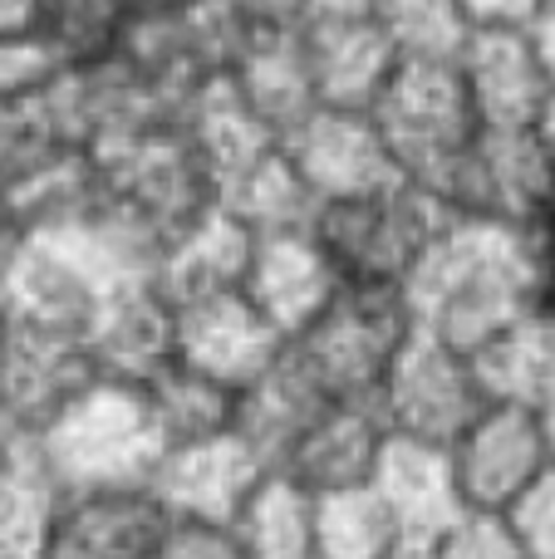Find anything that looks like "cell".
Masks as SVG:
<instances>
[{
    "label": "cell",
    "mask_w": 555,
    "mask_h": 559,
    "mask_svg": "<svg viewBox=\"0 0 555 559\" xmlns=\"http://www.w3.org/2000/svg\"><path fill=\"white\" fill-rule=\"evenodd\" d=\"M458 69L482 128H536L555 94L531 25H477L462 45Z\"/></svg>",
    "instance_id": "13"
},
{
    "label": "cell",
    "mask_w": 555,
    "mask_h": 559,
    "mask_svg": "<svg viewBox=\"0 0 555 559\" xmlns=\"http://www.w3.org/2000/svg\"><path fill=\"white\" fill-rule=\"evenodd\" d=\"M153 559H246L241 545L232 540L226 525H197V521H173L163 550Z\"/></svg>",
    "instance_id": "37"
},
{
    "label": "cell",
    "mask_w": 555,
    "mask_h": 559,
    "mask_svg": "<svg viewBox=\"0 0 555 559\" xmlns=\"http://www.w3.org/2000/svg\"><path fill=\"white\" fill-rule=\"evenodd\" d=\"M285 153L310 182L315 202H340V197H364L379 187L409 182L383 143L379 123L354 108H315L291 138Z\"/></svg>",
    "instance_id": "14"
},
{
    "label": "cell",
    "mask_w": 555,
    "mask_h": 559,
    "mask_svg": "<svg viewBox=\"0 0 555 559\" xmlns=\"http://www.w3.org/2000/svg\"><path fill=\"white\" fill-rule=\"evenodd\" d=\"M300 45L320 108H354V114H369L403 59L393 39L374 25V15H315L300 25Z\"/></svg>",
    "instance_id": "18"
},
{
    "label": "cell",
    "mask_w": 555,
    "mask_h": 559,
    "mask_svg": "<svg viewBox=\"0 0 555 559\" xmlns=\"http://www.w3.org/2000/svg\"><path fill=\"white\" fill-rule=\"evenodd\" d=\"M413 324L418 319L403 289L344 285L330 309L291 338V348L334 403H374Z\"/></svg>",
    "instance_id": "5"
},
{
    "label": "cell",
    "mask_w": 555,
    "mask_h": 559,
    "mask_svg": "<svg viewBox=\"0 0 555 559\" xmlns=\"http://www.w3.org/2000/svg\"><path fill=\"white\" fill-rule=\"evenodd\" d=\"M536 417H541V432H546V452H551V466H555V397L546 407H536Z\"/></svg>",
    "instance_id": "44"
},
{
    "label": "cell",
    "mask_w": 555,
    "mask_h": 559,
    "mask_svg": "<svg viewBox=\"0 0 555 559\" xmlns=\"http://www.w3.org/2000/svg\"><path fill=\"white\" fill-rule=\"evenodd\" d=\"M55 147L64 143L49 133L39 98H0V197H10V187Z\"/></svg>",
    "instance_id": "34"
},
{
    "label": "cell",
    "mask_w": 555,
    "mask_h": 559,
    "mask_svg": "<svg viewBox=\"0 0 555 559\" xmlns=\"http://www.w3.org/2000/svg\"><path fill=\"white\" fill-rule=\"evenodd\" d=\"M433 559H527V555H521L517 535L507 531L501 515L468 511L438 545H433Z\"/></svg>",
    "instance_id": "36"
},
{
    "label": "cell",
    "mask_w": 555,
    "mask_h": 559,
    "mask_svg": "<svg viewBox=\"0 0 555 559\" xmlns=\"http://www.w3.org/2000/svg\"><path fill=\"white\" fill-rule=\"evenodd\" d=\"M251 29H291L305 25V0H226Z\"/></svg>",
    "instance_id": "39"
},
{
    "label": "cell",
    "mask_w": 555,
    "mask_h": 559,
    "mask_svg": "<svg viewBox=\"0 0 555 559\" xmlns=\"http://www.w3.org/2000/svg\"><path fill=\"white\" fill-rule=\"evenodd\" d=\"M369 118L379 123L399 173L428 187L438 202L482 133V118L472 108L458 59H399L383 94L374 98Z\"/></svg>",
    "instance_id": "3"
},
{
    "label": "cell",
    "mask_w": 555,
    "mask_h": 559,
    "mask_svg": "<svg viewBox=\"0 0 555 559\" xmlns=\"http://www.w3.org/2000/svg\"><path fill=\"white\" fill-rule=\"evenodd\" d=\"M167 531L173 515L147 486L69 491L49 559H153Z\"/></svg>",
    "instance_id": "17"
},
{
    "label": "cell",
    "mask_w": 555,
    "mask_h": 559,
    "mask_svg": "<svg viewBox=\"0 0 555 559\" xmlns=\"http://www.w3.org/2000/svg\"><path fill=\"white\" fill-rule=\"evenodd\" d=\"M531 35H536L541 59H546V69H551V79H555V0H551L546 10H541V20L531 25Z\"/></svg>",
    "instance_id": "42"
},
{
    "label": "cell",
    "mask_w": 555,
    "mask_h": 559,
    "mask_svg": "<svg viewBox=\"0 0 555 559\" xmlns=\"http://www.w3.org/2000/svg\"><path fill=\"white\" fill-rule=\"evenodd\" d=\"M177 309V358L226 388H251L275 358L291 348V338L265 319V309L246 295V285L216 289V295L187 299Z\"/></svg>",
    "instance_id": "10"
},
{
    "label": "cell",
    "mask_w": 555,
    "mask_h": 559,
    "mask_svg": "<svg viewBox=\"0 0 555 559\" xmlns=\"http://www.w3.org/2000/svg\"><path fill=\"white\" fill-rule=\"evenodd\" d=\"M374 486L389 501V511L399 515L403 540L423 545V550H433L468 515L458 472H452V452L442 442L389 432L379 466H374Z\"/></svg>",
    "instance_id": "16"
},
{
    "label": "cell",
    "mask_w": 555,
    "mask_h": 559,
    "mask_svg": "<svg viewBox=\"0 0 555 559\" xmlns=\"http://www.w3.org/2000/svg\"><path fill=\"white\" fill-rule=\"evenodd\" d=\"M177 123L192 138L197 153L206 157V167H212V177H216V192H222L226 177H236L246 163H256L261 153H271V147L281 143V138L261 123V114L246 104V94L236 88L232 74L202 79V84L187 94Z\"/></svg>",
    "instance_id": "25"
},
{
    "label": "cell",
    "mask_w": 555,
    "mask_h": 559,
    "mask_svg": "<svg viewBox=\"0 0 555 559\" xmlns=\"http://www.w3.org/2000/svg\"><path fill=\"white\" fill-rule=\"evenodd\" d=\"M147 393H153V407L163 417L167 442H192V437H216L236 427V397L241 393L216 383L202 368L182 364V358H173L163 373L147 378Z\"/></svg>",
    "instance_id": "30"
},
{
    "label": "cell",
    "mask_w": 555,
    "mask_h": 559,
    "mask_svg": "<svg viewBox=\"0 0 555 559\" xmlns=\"http://www.w3.org/2000/svg\"><path fill=\"white\" fill-rule=\"evenodd\" d=\"M477 378L492 403L546 407L555 397V309H531L482 348H472Z\"/></svg>",
    "instance_id": "26"
},
{
    "label": "cell",
    "mask_w": 555,
    "mask_h": 559,
    "mask_svg": "<svg viewBox=\"0 0 555 559\" xmlns=\"http://www.w3.org/2000/svg\"><path fill=\"white\" fill-rule=\"evenodd\" d=\"M20 241H25V222L15 216V206L0 197V271L10 265V255L20 251Z\"/></svg>",
    "instance_id": "41"
},
{
    "label": "cell",
    "mask_w": 555,
    "mask_h": 559,
    "mask_svg": "<svg viewBox=\"0 0 555 559\" xmlns=\"http://www.w3.org/2000/svg\"><path fill=\"white\" fill-rule=\"evenodd\" d=\"M383 437H389V427H383V417L374 403H330L320 417H315L310 432L295 442V452L285 456L281 472L300 476L315 496L374 481Z\"/></svg>",
    "instance_id": "24"
},
{
    "label": "cell",
    "mask_w": 555,
    "mask_h": 559,
    "mask_svg": "<svg viewBox=\"0 0 555 559\" xmlns=\"http://www.w3.org/2000/svg\"><path fill=\"white\" fill-rule=\"evenodd\" d=\"M501 521L517 535L527 559H555V466H546V472L501 511Z\"/></svg>",
    "instance_id": "35"
},
{
    "label": "cell",
    "mask_w": 555,
    "mask_h": 559,
    "mask_svg": "<svg viewBox=\"0 0 555 559\" xmlns=\"http://www.w3.org/2000/svg\"><path fill=\"white\" fill-rule=\"evenodd\" d=\"M123 20H128V0H49L45 29L69 55V64H88V59L114 55Z\"/></svg>",
    "instance_id": "32"
},
{
    "label": "cell",
    "mask_w": 555,
    "mask_h": 559,
    "mask_svg": "<svg viewBox=\"0 0 555 559\" xmlns=\"http://www.w3.org/2000/svg\"><path fill=\"white\" fill-rule=\"evenodd\" d=\"M452 206H442L428 187L393 182L364 197L320 202L315 236L340 265L344 285H389L403 289L423 265L428 246L448 226Z\"/></svg>",
    "instance_id": "4"
},
{
    "label": "cell",
    "mask_w": 555,
    "mask_h": 559,
    "mask_svg": "<svg viewBox=\"0 0 555 559\" xmlns=\"http://www.w3.org/2000/svg\"><path fill=\"white\" fill-rule=\"evenodd\" d=\"M98 368L84 334L35 324H5L0 334V423L10 432H39Z\"/></svg>",
    "instance_id": "12"
},
{
    "label": "cell",
    "mask_w": 555,
    "mask_h": 559,
    "mask_svg": "<svg viewBox=\"0 0 555 559\" xmlns=\"http://www.w3.org/2000/svg\"><path fill=\"white\" fill-rule=\"evenodd\" d=\"M403 295L423 329L472 354L521 314L546 305L541 226L452 212Z\"/></svg>",
    "instance_id": "1"
},
{
    "label": "cell",
    "mask_w": 555,
    "mask_h": 559,
    "mask_svg": "<svg viewBox=\"0 0 555 559\" xmlns=\"http://www.w3.org/2000/svg\"><path fill=\"white\" fill-rule=\"evenodd\" d=\"M64 501L69 491L49 472L35 432L0 442V559H49Z\"/></svg>",
    "instance_id": "20"
},
{
    "label": "cell",
    "mask_w": 555,
    "mask_h": 559,
    "mask_svg": "<svg viewBox=\"0 0 555 559\" xmlns=\"http://www.w3.org/2000/svg\"><path fill=\"white\" fill-rule=\"evenodd\" d=\"M340 289H344V275L330 261V251L320 246L315 226L256 236L251 265H246V295L265 309V319L285 338L305 334L330 309V299Z\"/></svg>",
    "instance_id": "15"
},
{
    "label": "cell",
    "mask_w": 555,
    "mask_h": 559,
    "mask_svg": "<svg viewBox=\"0 0 555 559\" xmlns=\"http://www.w3.org/2000/svg\"><path fill=\"white\" fill-rule=\"evenodd\" d=\"M128 5H182V0H128Z\"/></svg>",
    "instance_id": "46"
},
{
    "label": "cell",
    "mask_w": 555,
    "mask_h": 559,
    "mask_svg": "<svg viewBox=\"0 0 555 559\" xmlns=\"http://www.w3.org/2000/svg\"><path fill=\"white\" fill-rule=\"evenodd\" d=\"M226 74L236 79L246 104L261 114V123L271 128L281 143L320 108V94H315V79H310V59H305V45H300V25L251 29Z\"/></svg>",
    "instance_id": "22"
},
{
    "label": "cell",
    "mask_w": 555,
    "mask_h": 559,
    "mask_svg": "<svg viewBox=\"0 0 555 559\" xmlns=\"http://www.w3.org/2000/svg\"><path fill=\"white\" fill-rule=\"evenodd\" d=\"M226 531L246 559H315V491L271 466Z\"/></svg>",
    "instance_id": "27"
},
{
    "label": "cell",
    "mask_w": 555,
    "mask_h": 559,
    "mask_svg": "<svg viewBox=\"0 0 555 559\" xmlns=\"http://www.w3.org/2000/svg\"><path fill=\"white\" fill-rule=\"evenodd\" d=\"M468 511L501 515L551 466L536 407L487 403L448 447Z\"/></svg>",
    "instance_id": "9"
},
{
    "label": "cell",
    "mask_w": 555,
    "mask_h": 559,
    "mask_svg": "<svg viewBox=\"0 0 555 559\" xmlns=\"http://www.w3.org/2000/svg\"><path fill=\"white\" fill-rule=\"evenodd\" d=\"M49 0H0V35H25V29H45Z\"/></svg>",
    "instance_id": "40"
},
{
    "label": "cell",
    "mask_w": 555,
    "mask_h": 559,
    "mask_svg": "<svg viewBox=\"0 0 555 559\" xmlns=\"http://www.w3.org/2000/svg\"><path fill=\"white\" fill-rule=\"evenodd\" d=\"M94 163L104 202L147 226L163 246L216 206V177L192 147V138L182 133V123H157L147 133H133L94 153Z\"/></svg>",
    "instance_id": "6"
},
{
    "label": "cell",
    "mask_w": 555,
    "mask_h": 559,
    "mask_svg": "<svg viewBox=\"0 0 555 559\" xmlns=\"http://www.w3.org/2000/svg\"><path fill=\"white\" fill-rule=\"evenodd\" d=\"M393 559H433V550H423V545H403Z\"/></svg>",
    "instance_id": "45"
},
{
    "label": "cell",
    "mask_w": 555,
    "mask_h": 559,
    "mask_svg": "<svg viewBox=\"0 0 555 559\" xmlns=\"http://www.w3.org/2000/svg\"><path fill=\"white\" fill-rule=\"evenodd\" d=\"M49 472L64 491H104V486H153L167 456L163 417L147 383L98 373L84 383L45 427L35 432Z\"/></svg>",
    "instance_id": "2"
},
{
    "label": "cell",
    "mask_w": 555,
    "mask_h": 559,
    "mask_svg": "<svg viewBox=\"0 0 555 559\" xmlns=\"http://www.w3.org/2000/svg\"><path fill=\"white\" fill-rule=\"evenodd\" d=\"M369 15L403 59H458L477 29L462 0H369Z\"/></svg>",
    "instance_id": "31"
},
{
    "label": "cell",
    "mask_w": 555,
    "mask_h": 559,
    "mask_svg": "<svg viewBox=\"0 0 555 559\" xmlns=\"http://www.w3.org/2000/svg\"><path fill=\"white\" fill-rule=\"evenodd\" d=\"M0 334H5V305H0Z\"/></svg>",
    "instance_id": "47"
},
{
    "label": "cell",
    "mask_w": 555,
    "mask_h": 559,
    "mask_svg": "<svg viewBox=\"0 0 555 559\" xmlns=\"http://www.w3.org/2000/svg\"><path fill=\"white\" fill-rule=\"evenodd\" d=\"M330 403L334 397L320 388V378L295 358V348H285L251 388H241V397H236V432L271 466H285L295 442L310 432L315 417Z\"/></svg>",
    "instance_id": "23"
},
{
    "label": "cell",
    "mask_w": 555,
    "mask_h": 559,
    "mask_svg": "<svg viewBox=\"0 0 555 559\" xmlns=\"http://www.w3.org/2000/svg\"><path fill=\"white\" fill-rule=\"evenodd\" d=\"M216 202L246 222L256 236H275V231H300V226H315V202L310 182L300 177V167L291 163L285 143H275L271 153H261L256 163H246L236 177H226Z\"/></svg>",
    "instance_id": "28"
},
{
    "label": "cell",
    "mask_w": 555,
    "mask_h": 559,
    "mask_svg": "<svg viewBox=\"0 0 555 559\" xmlns=\"http://www.w3.org/2000/svg\"><path fill=\"white\" fill-rule=\"evenodd\" d=\"M442 202L458 216L541 226L555 212V157L536 128H482Z\"/></svg>",
    "instance_id": "8"
},
{
    "label": "cell",
    "mask_w": 555,
    "mask_h": 559,
    "mask_svg": "<svg viewBox=\"0 0 555 559\" xmlns=\"http://www.w3.org/2000/svg\"><path fill=\"white\" fill-rule=\"evenodd\" d=\"M403 545L399 515L374 481L315 496V559H393Z\"/></svg>",
    "instance_id": "29"
},
{
    "label": "cell",
    "mask_w": 555,
    "mask_h": 559,
    "mask_svg": "<svg viewBox=\"0 0 555 559\" xmlns=\"http://www.w3.org/2000/svg\"><path fill=\"white\" fill-rule=\"evenodd\" d=\"M487 403L492 397L482 388L468 348L448 344L442 334H433L423 324H413L409 344L399 348L379 397H374L389 432L423 437V442H442V447L458 442L462 427Z\"/></svg>",
    "instance_id": "7"
},
{
    "label": "cell",
    "mask_w": 555,
    "mask_h": 559,
    "mask_svg": "<svg viewBox=\"0 0 555 559\" xmlns=\"http://www.w3.org/2000/svg\"><path fill=\"white\" fill-rule=\"evenodd\" d=\"M69 69V55L49 29L0 35V98H39Z\"/></svg>",
    "instance_id": "33"
},
{
    "label": "cell",
    "mask_w": 555,
    "mask_h": 559,
    "mask_svg": "<svg viewBox=\"0 0 555 559\" xmlns=\"http://www.w3.org/2000/svg\"><path fill=\"white\" fill-rule=\"evenodd\" d=\"M265 472H271V462L236 427H226L216 437H192V442L167 447L147 491L163 501L173 521L232 525V515L241 511V501L256 491Z\"/></svg>",
    "instance_id": "11"
},
{
    "label": "cell",
    "mask_w": 555,
    "mask_h": 559,
    "mask_svg": "<svg viewBox=\"0 0 555 559\" xmlns=\"http://www.w3.org/2000/svg\"><path fill=\"white\" fill-rule=\"evenodd\" d=\"M551 0H462L472 25H536Z\"/></svg>",
    "instance_id": "38"
},
{
    "label": "cell",
    "mask_w": 555,
    "mask_h": 559,
    "mask_svg": "<svg viewBox=\"0 0 555 559\" xmlns=\"http://www.w3.org/2000/svg\"><path fill=\"white\" fill-rule=\"evenodd\" d=\"M84 344L98 373L147 383V378L163 373L177 358V309L157 289V280L128 285L94 309V319L84 329Z\"/></svg>",
    "instance_id": "19"
},
{
    "label": "cell",
    "mask_w": 555,
    "mask_h": 559,
    "mask_svg": "<svg viewBox=\"0 0 555 559\" xmlns=\"http://www.w3.org/2000/svg\"><path fill=\"white\" fill-rule=\"evenodd\" d=\"M315 15H369V0H305V20Z\"/></svg>",
    "instance_id": "43"
},
{
    "label": "cell",
    "mask_w": 555,
    "mask_h": 559,
    "mask_svg": "<svg viewBox=\"0 0 555 559\" xmlns=\"http://www.w3.org/2000/svg\"><path fill=\"white\" fill-rule=\"evenodd\" d=\"M251 251H256V231L246 222H236V216L216 202L212 212H202L192 226H182V231L163 246L153 280L173 305H187V299L246 285Z\"/></svg>",
    "instance_id": "21"
}]
</instances>
